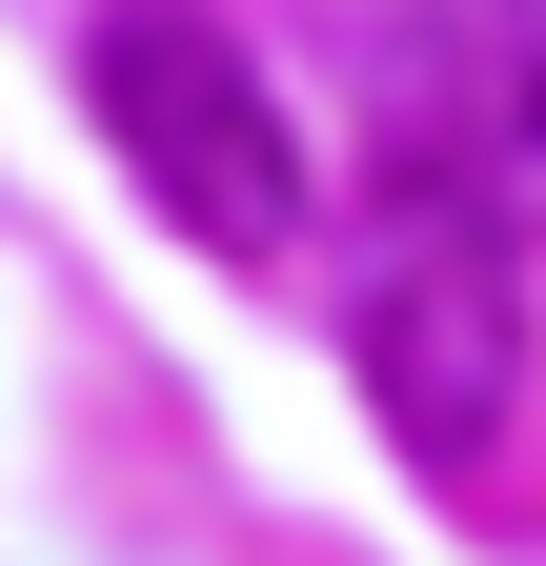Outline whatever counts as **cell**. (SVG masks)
Segmentation results:
<instances>
[{
	"mask_svg": "<svg viewBox=\"0 0 546 566\" xmlns=\"http://www.w3.org/2000/svg\"><path fill=\"white\" fill-rule=\"evenodd\" d=\"M506 243H526L506 202H465V182H426V163H405L385 223H365L345 344H365V405H385L405 465H486L506 405H526V263H506Z\"/></svg>",
	"mask_w": 546,
	"mask_h": 566,
	"instance_id": "obj_1",
	"label": "cell"
},
{
	"mask_svg": "<svg viewBox=\"0 0 546 566\" xmlns=\"http://www.w3.org/2000/svg\"><path fill=\"white\" fill-rule=\"evenodd\" d=\"M102 142H122V182L162 202L182 243H223V263H284L304 243V142H284V82L223 41V21H182V0H143V21H102Z\"/></svg>",
	"mask_w": 546,
	"mask_h": 566,
	"instance_id": "obj_2",
	"label": "cell"
},
{
	"mask_svg": "<svg viewBox=\"0 0 546 566\" xmlns=\"http://www.w3.org/2000/svg\"><path fill=\"white\" fill-rule=\"evenodd\" d=\"M385 102H405V163L546 223V21L526 0H405L385 21Z\"/></svg>",
	"mask_w": 546,
	"mask_h": 566,
	"instance_id": "obj_3",
	"label": "cell"
}]
</instances>
